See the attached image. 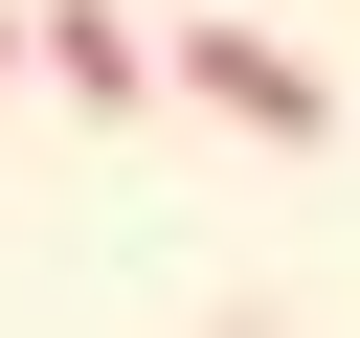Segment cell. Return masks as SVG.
<instances>
[{"label":"cell","instance_id":"1","mask_svg":"<svg viewBox=\"0 0 360 338\" xmlns=\"http://www.w3.org/2000/svg\"><path fill=\"white\" fill-rule=\"evenodd\" d=\"M158 90L248 113L270 158H315V135H338V68H315V45H248V23H180V45H158Z\"/></svg>","mask_w":360,"mask_h":338},{"label":"cell","instance_id":"2","mask_svg":"<svg viewBox=\"0 0 360 338\" xmlns=\"http://www.w3.org/2000/svg\"><path fill=\"white\" fill-rule=\"evenodd\" d=\"M22 90H68V113H158V45H135L112 0H45V23H22Z\"/></svg>","mask_w":360,"mask_h":338},{"label":"cell","instance_id":"3","mask_svg":"<svg viewBox=\"0 0 360 338\" xmlns=\"http://www.w3.org/2000/svg\"><path fill=\"white\" fill-rule=\"evenodd\" d=\"M225 338H292V315H270V293H248V315H225Z\"/></svg>","mask_w":360,"mask_h":338},{"label":"cell","instance_id":"4","mask_svg":"<svg viewBox=\"0 0 360 338\" xmlns=\"http://www.w3.org/2000/svg\"><path fill=\"white\" fill-rule=\"evenodd\" d=\"M0 90H22V23H0Z\"/></svg>","mask_w":360,"mask_h":338}]
</instances>
